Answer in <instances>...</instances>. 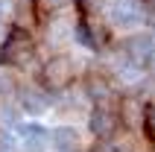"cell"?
I'll return each instance as SVG.
<instances>
[{"label": "cell", "mask_w": 155, "mask_h": 152, "mask_svg": "<svg viewBox=\"0 0 155 152\" xmlns=\"http://www.w3.org/2000/svg\"><path fill=\"white\" fill-rule=\"evenodd\" d=\"M44 59L41 53V38L29 26H9L6 38L0 41V68L15 70L18 76H32L38 61Z\"/></svg>", "instance_id": "obj_1"}, {"label": "cell", "mask_w": 155, "mask_h": 152, "mask_svg": "<svg viewBox=\"0 0 155 152\" xmlns=\"http://www.w3.org/2000/svg\"><path fill=\"white\" fill-rule=\"evenodd\" d=\"M82 68H85V64H79V59L73 56V53H68V50H50L41 61H38L32 79L41 85L44 91H50L53 97H59V94H64L68 88H73V85L79 82Z\"/></svg>", "instance_id": "obj_2"}, {"label": "cell", "mask_w": 155, "mask_h": 152, "mask_svg": "<svg viewBox=\"0 0 155 152\" xmlns=\"http://www.w3.org/2000/svg\"><path fill=\"white\" fill-rule=\"evenodd\" d=\"M117 41V35L111 32V26L105 24L103 15H76L73 21V44L82 53H88L91 59H100L103 53H108Z\"/></svg>", "instance_id": "obj_3"}, {"label": "cell", "mask_w": 155, "mask_h": 152, "mask_svg": "<svg viewBox=\"0 0 155 152\" xmlns=\"http://www.w3.org/2000/svg\"><path fill=\"white\" fill-rule=\"evenodd\" d=\"M79 91L88 100V105H103V102H120L123 91L120 85L111 79V73L100 64L97 59H91V64L82 68V76H79Z\"/></svg>", "instance_id": "obj_4"}, {"label": "cell", "mask_w": 155, "mask_h": 152, "mask_svg": "<svg viewBox=\"0 0 155 152\" xmlns=\"http://www.w3.org/2000/svg\"><path fill=\"white\" fill-rule=\"evenodd\" d=\"M103 18L117 38L138 32V29H147V6H143V0H108Z\"/></svg>", "instance_id": "obj_5"}, {"label": "cell", "mask_w": 155, "mask_h": 152, "mask_svg": "<svg viewBox=\"0 0 155 152\" xmlns=\"http://www.w3.org/2000/svg\"><path fill=\"white\" fill-rule=\"evenodd\" d=\"M85 135L91 140H117L126 135L120 117V102H103V105H91L85 114Z\"/></svg>", "instance_id": "obj_6"}, {"label": "cell", "mask_w": 155, "mask_h": 152, "mask_svg": "<svg viewBox=\"0 0 155 152\" xmlns=\"http://www.w3.org/2000/svg\"><path fill=\"white\" fill-rule=\"evenodd\" d=\"M12 100H15V105L21 108V114H24L26 120H41V117H47V114L53 111V105H56V97H53L50 91H44L32 76H29V79L21 76V82H18Z\"/></svg>", "instance_id": "obj_7"}, {"label": "cell", "mask_w": 155, "mask_h": 152, "mask_svg": "<svg viewBox=\"0 0 155 152\" xmlns=\"http://www.w3.org/2000/svg\"><path fill=\"white\" fill-rule=\"evenodd\" d=\"M114 50L126 56L132 64H138L140 70H147L149 76H155V32L138 29V32L120 35L114 41Z\"/></svg>", "instance_id": "obj_8"}, {"label": "cell", "mask_w": 155, "mask_h": 152, "mask_svg": "<svg viewBox=\"0 0 155 152\" xmlns=\"http://www.w3.org/2000/svg\"><path fill=\"white\" fill-rule=\"evenodd\" d=\"M21 152H53V126H44L41 120H24L18 126Z\"/></svg>", "instance_id": "obj_9"}, {"label": "cell", "mask_w": 155, "mask_h": 152, "mask_svg": "<svg viewBox=\"0 0 155 152\" xmlns=\"http://www.w3.org/2000/svg\"><path fill=\"white\" fill-rule=\"evenodd\" d=\"M53 149L56 152H85V129L76 123H56L53 126Z\"/></svg>", "instance_id": "obj_10"}, {"label": "cell", "mask_w": 155, "mask_h": 152, "mask_svg": "<svg viewBox=\"0 0 155 152\" xmlns=\"http://www.w3.org/2000/svg\"><path fill=\"white\" fill-rule=\"evenodd\" d=\"M29 3H32V12H35V29H38V24L50 21V18L73 12V0H29Z\"/></svg>", "instance_id": "obj_11"}, {"label": "cell", "mask_w": 155, "mask_h": 152, "mask_svg": "<svg viewBox=\"0 0 155 152\" xmlns=\"http://www.w3.org/2000/svg\"><path fill=\"white\" fill-rule=\"evenodd\" d=\"M138 135L147 140L149 146H155V97L140 102V126H138Z\"/></svg>", "instance_id": "obj_12"}, {"label": "cell", "mask_w": 155, "mask_h": 152, "mask_svg": "<svg viewBox=\"0 0 155 152\" xmlns=\"http://www.w3.org/2000/svg\"><path fill=\"white\" fill-rule=\"evenodd\" d=\"M0 152H21V137H18L15 126L0 123Z\"/></svg>", "instance_id": "obj_13"}, {"label": "cell", "mask_w": 155, "mask_h": 152, "mask_svg": "<svg viewBox=\"0 0 155 152\" xmlns=\"http://www.w3.org/2000/svg\"><path fill=\"white\" fill-rule=\"evenodd\" d=\"M18 82H21V76H18L15 70H9V68H0V100H9V97L15 94Z\"/></svg>", "instance_id": "obj_14"}, {"label": "cell", "mask_w": 155, "mask_h": 152, "mask_svg": "<svg viewBox=\"0 0 155 152\" xmlns=\"http://www.w3.org/2000/svg\"><path fill=\"white\" fill-rule=\"evenodd\" d=\"M108 0H73V12L76 15H103Z\"/></svg>", "instance_id": "obj_15"}, {"label": "cell", "mask_w": 155, "mask_h": 152, "mask_svg": "<svg viewBox=\"0 0 155 152\" xmlns=\"http://www.w3.org/2000/svg\"><path fill=\"white\" fill-rule=\"evenodd\" d=\"M85 152H132V149H126V144H120V137H117V140H91Z\"/></svg>", "instance_id": "obj_16"}, {"label": "cell", "mask_w": 155, "mask_h": 152, "mask_svg": "<svg viewBox=\"0 0 155 152\" xmlns=\"http://www.w3.org/2000/svg\"><path fill=\"white\" fill-rule=\"evenodd\" d=\"M18 9H21V0H0V21H6V24H15Z\"/></svg>", "instance_id": "obj_17"}, {"label": "cell", "mask_w": 155, "mask_h": 152, "mask_svg": "<svg viewBox=\"0 0 155 152\" xmlns=\"http://www.w3.org/2000/svg\"><path fill=\"white\" fill-rule=\"evenodd\" d=\"M143 6H147V29L155 32V0H143Z\"/></svg>", "instance_id": "obj_18"}, {"label": "cell", "mask_w": 155, "mask_h": 152, "mask_svg": "<svg viewBox=\"0 0 155 152\" xmlns=\"http://www.w3.org/2000/svg\"><path fill=\"white\" fill-rule=\"evenodd\" d=\"M9 26H12V24H6V21H0V41H3V38H6V32H9Z\"/></svg>", "instance_id": "obj_19"}, {"label": "cell", "mask_w": 155, "mask_h": 152, "mask_svg": "<svg viewBox=\"0 0 155 152\" xmlns=\"http://www.w3.org/2000/svg\"><path fill=\"white\" fill-rule=\"evenodd\" d=\"M53 152H56V149H53Z\"/></svg>", "instance_id": "obj_20"}]
</instances>
